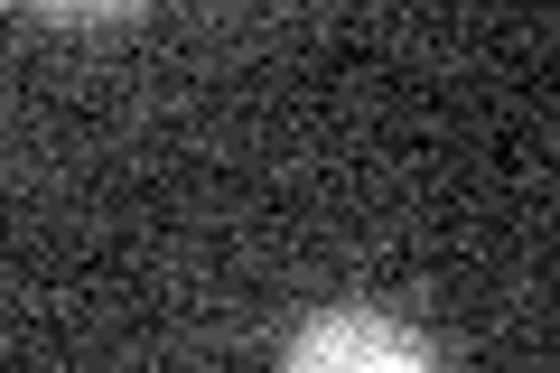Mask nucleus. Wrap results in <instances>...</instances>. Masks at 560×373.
Masks as SVG:
<instances>
[{"label": "nucleus", "mask_w": 560, "mask_h": 373, "mask_svg": "<svg viewBox=\"0 0 560 373\" xmlns=\"http://www.w3.org/2000/svg\"><path fill=\"white\" fill-rule=\"evenodd\" d=\"M28 10H47V20H131L140 0H28Z\"/></svg>", "instance_id": "f03ea898"}, {"label": "nucleus", "mask_w": 560, "mask_h": 373, "mask_svg": "<svg viewBox=\"0 0 560 373\" xmlns=\"http://www.w3.org/2000/svg\"><path fill=\"white\" fill-rule=\"evenodd\" d=\"M280 354L300 373H430V336L393 327V317H374V308H327L318 327H300Z\"/></svg>", "instance_id": "f257e3e1"}]
</instances>
